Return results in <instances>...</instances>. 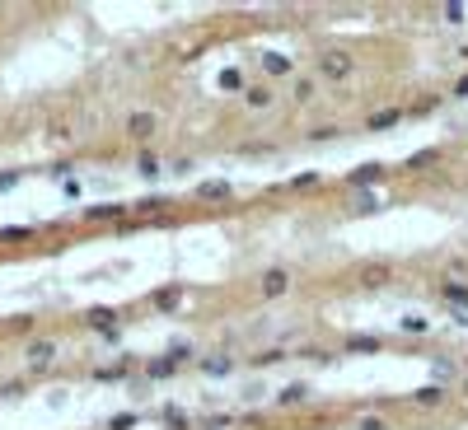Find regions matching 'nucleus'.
Instances as JSON below:
<instances>
[{
    "instance_id": "1",
    "label": "nucleus",
    "mask_w": 468,
    "mask_h": 430,
    "mask_svg": "<svg viewBox=\"0 0 468 430\" xmlns=\"http://www.w3.org/2000/svg\"><path fill=\"white\" fill-rule=\"evenodd\" d=\"M351 52H319V71H323L328 80H346L351 75Z\"/></svg>"
},
{
    "instance_id": "2",
    "label": "nucleus",
    "mask_w": 468,
    "mask_h": 430,
    "mask_svg": "<svg viewBox=\"0 0 468 430\" xmlns=\"http://www.w3.org/2000/svg\"><path fill=\"white\" fill-rule=\"evenodd\" d=\"M52 360H57V341H33L29 346V365L33 369H47Z\"/></svg>"
},
{
    "instance_id": "3",
    "label": "nucleus",
    "mask_w": 468,
    "mask_h": 430,
    "mask_svg": "<svg viewBox=\"0 0 468 430\" xmlns=\"http://www.w3.org/2000/svg\"><path fill=\"white\" fill-rule=\"evenodd\" d=\"M126 131H131L136 140H150V136H155V117H150V112H136V117L126 122Z\"/></svg>"
},
{
    "instance_id": "4",
    "label": "nucleus",
    "mask_w": 468,
    "mask_h": 430,
    "mask_svg": "<svg viewBox=\"0 0 468 430\" xmlns=\"http://www.w3.org/2000/svg\"><path fill=\"white\" fill-rule=\"evenodd\" d=\"M286 286H291V276H286V272H267V276H263V295H267V299L286 295Z\"/></svg>"
},
{
    "instance_id": "5",
    "label": "nucleus",
    "mask_w": 468,
    "mask_h": 430,
    "mask_svg": "<svg viewBox=\"0 0 468 430\" xmlns=\"http://www.w3.org/2000/svg\"><path fill=\"white\" fill-rule=\"evenodd\" d=\"M140 173H145V178H155V173H159V159H155V154H140Z\"/></svg>"
},
{
    "instance_id": "6",
    "label": "nucleus",
    "mask_w": 468,
    "mask_h": 430,
    "mask_svg": "<svg viewBox=\"0 0 468 430\" xmlns=\"http://www.w3.org/2000/svg\"><path fill=\"white\" fill-rule=\"evenodd\" d=\"M267 71H277V75L281 71H291V57H277V52H272V57H267Z\"/></svg>"
},
{
    "instance_id": "7",
    "label": "nucleus",
    "mask_w": 468,
    "mask_h": 430,
    "mask_svg": "<svg viewBox=\"0 0 468 430\" xmlns=\"http://www.w3.org/2000/svg\"><path fill=\"white\" fill-rule=\"evenodd\" d=\"M389 122H398V112H379V117H370L374 131H379V126H389Z\"/></svg>"
},
{
    "instance_id": "8",
    "label": "nucleus",
    "mask_w": 468,
    "mask_h": 430,
    "mask_svg": "<svg viewBox=\"0 0 468 430\" xmlns=\"http://www.w3.org/2000/svg\"><path fill=\"white\" fill-rule=\"evenodd\" d=\"M459 94H468V80H464V84H459Z\"/></svg>"
}]
</instances>
